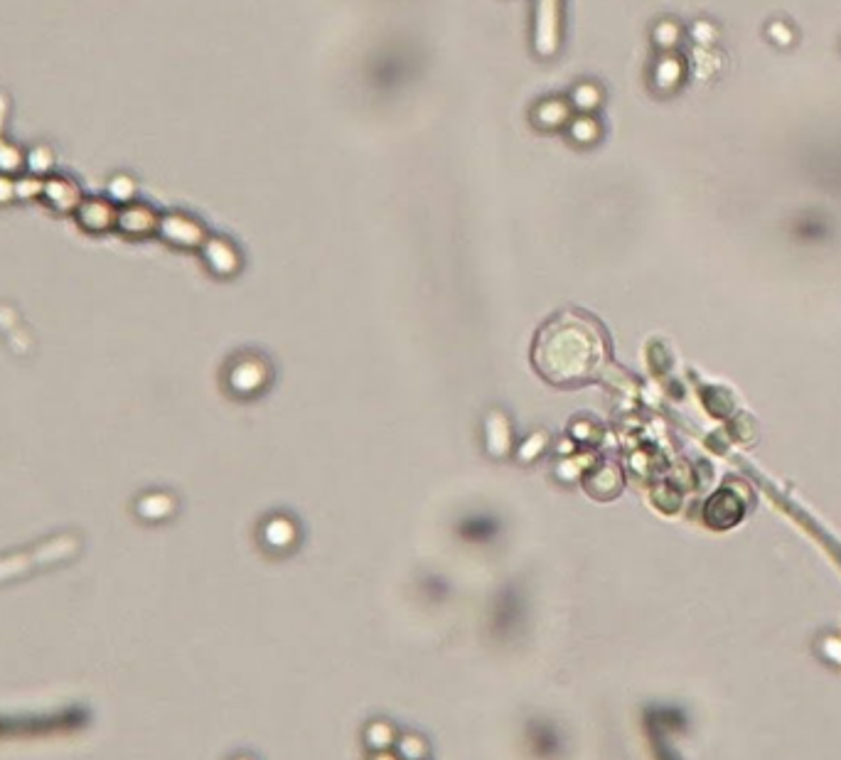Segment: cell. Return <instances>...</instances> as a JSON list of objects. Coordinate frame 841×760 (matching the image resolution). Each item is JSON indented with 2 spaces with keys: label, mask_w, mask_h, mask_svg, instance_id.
<instances>
[{
  "label": "cell",
  "mask_w": 841,
  "mask_h": 760,
  "mask_svg": "<svg viewBox=\"0 0 841 760\" xmlns=\"http://www.w3.org/2000/svg\"><path fill=\"white\" fill-rule=\"evenodd\" d=\"M559 0H537V47L541 52L556 50L559 37Z\"/></svg>",
  "instance_id": "6da1fadb"
},
{
  "label": "cell",
  "mask_w": 841,
  "mask_h": 760,
  "mask_svg": "<svg viewBox=\"0 0 841 760\" xmlns=\"http://www.w3.org/2000/svg\"><path fill=\"white\" fill-rule=\"evenodd\" d=\"M396 738H399V731H396V726L387 719H372L362 731L364 748H367L369 753L394 751Z\"/></svg>",
  "instance_id": "7a4b0ae2"
},
{
  "label": "cell",
  "mask_w": 841,
  "mask_h": 760,
  "mask_svg": "<svg viewBox=\"0 0 841 760\" xmlns=\"http://www.w3.org/2000/svg\"><path fill=\"white\" fill-rule=\"evenodd\" d=\"M394 753L401 760H428L431 758V746H428V741L421 733L406 731L399 733V738H396Z\"/></svg>",
  "instance_id": "3957f363"
},
{
  "label": "cell",
  "mask_w": 841,
  "mask_h": 760,
  "mask_svg": "<svg viewBox=\"0 0 841 760\" xmlns=\"http://www.w3.org/2000/svg\"><path fill=\"white\" fill-rule=\"evenodd\" d=\"M266 542L276 549H286L293 542V529L286 522H273L266 529Z\"/></svg>",
  "instance_id": "277c9868"
},
{
  "label": "cell",
  "mask_w": 841,
  "mask_h": 760,
  "mask_svg": "<svg viewBox=\"0 0 841 760\" xmlns=\"http://www.w3.org/2000/svg\"><path fill=\"white\" fill-rule=\"evenodd\" d=\"M369 760H401L394 751H382V753H369Z\"/></svg>",
  "instance_id": "5b68a950"
},
{
  "label": "cell",
  "mask_w": 841,
  "mask_h": 760,
  "mask_svg": "<svg viewBox=\"0 0 841 760\" xmlns=\"http://www.w3.org/2000/svg\"><path fill=\"white\" fill-rule=\"evenodd\" d=\"M232 760H254L251 756H234Z\"/></svg>",
  "instance_id": "8992f818"
}]
</instances>
